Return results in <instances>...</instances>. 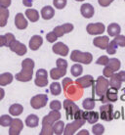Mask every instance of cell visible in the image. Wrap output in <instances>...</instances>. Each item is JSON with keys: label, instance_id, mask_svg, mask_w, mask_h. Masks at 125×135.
I'll return each mask as SVG.
<instances>
[{"label": "cell", "instance_id": "6da1fadb", "mask_svg": "<svg viewBox=\"0 0 125 135\" xmlns=\"http://www.w3.org/2000/svg\"><path fill=\"white\" fill-rule=\"evenodd\" d=\"M34 61L31 58H27L22 62V71L18 73L15 75L16 80L21 82H28L31 80L33 75V69H34Z\"/></svg>", "mask_w": 125, "mask_h": 135}, {"label": "cell", "instance_id": "7a4b0ae2", "mask_svg": "<svg viewBox=\"0 0 125 135\" xmlns=\"http://www.w3.org/2000/svg\"><path fill=\"white\" fill-rule=\"evenodd\" d=\"M61 118V113L60 111L52 110V111L45 115L42 119V129L39 133L40 135H52L53 134V124L55 122H57Z\"/></svg>", "mask_w": 125, "mask_h": 135}, {"label": "cell", "instance_id": "3957f363", "mask_svg": "<svg viewBox=\"0 0 125 135\" xmlns=\"http://www.w3.org/2000/svg\"><path fill=\"white\" fill-rule=\"evenodd\" d=\"M64 91L66 96L68 97V99L72 100V101H77V100L81 98L82 95H83V88L80 87L75 82L71 83Z\"/></svg>", "mask_w": 125, "mask_h": 135}, {"label": "cell", "instance_id": "277c9868", "mask_svg": "<svg viewBox=\"0 0 125 135\" xmlns=\"http://www.w3.org/2000/svg\"><path fill=\"white\" fill-rule=\"evenodd\" d=\"M71 60L79 64L89 65L93 61V56L89 52H81L79 50H73L71 54Z\"/></svg>", "mask_w": 125, "mask_h": 135}, {"label": "cell", "instance_id": "5b68a950", "mask_svg": "<svg viewBox=\"0 0 125 135\" xmlns=\"http://www.w3.org/2000/svg\"><path fill=\"white\" fill-rule=\"evenodd\" d=\"M93 87L95 90V94L98 95L99 97H101L105 94L109 87V80L108 78H106L105 76H99L93 84Z\"/></svg>", "mask_w": 125, "mask_h": 135}, {"label": "cell", "instance_id": "8992f818", "mask_svg": "<svg viewBox=\"0 0 125 135\" xmlns=\"http://www.w3.org/2000/svg\"><path fill=\"white\" fill-rule=\"evenodd\" d=\"M48 102V96L46 94H38L31 99V106L34 110L44 108Z\"/></svg>", "mask_w": 125, "mask_h": 135}, {"label": "cell", "instance_id": "52a82bcc", "mask_svg": "<svg viewBox=\"0 0 125 135\" xmlns=\"http://www.w3.org/2000/svg\"><path fill=\"white\" fill-rule=\"evenodd\" d=\"M100 118L105 122H111L113 119V106L106 103L100 107Z\"/></svg>", "mask_w": 125, "mask_h": 135}, {"label": "cell", "instance_id": "ba28073f", "mask_svg": "<svg viewBox=\"0 0 125 135\" xmlns=\"http://www.w3.org/2000/svg\"><path fill=\"white\" fill-rule=\"evenodd\" d=\"M34 83L38 87H45L48 84V73L44 69H39L36 71Z\"/></svg>", "mask_w": 125, "mask_h": 135}, {"label": "cell", "instance_id": "9c48e42d", "mask_svg": "<svg viewBox=\"0 0 125 135\" xmlns=\"http://www.w3.org/2000/svg\"><path fill=\"white\" fill-rule=\"evenodd\" d=\"M85 122H86V120H84V119H74V122H71V123L67 124V126L64 127V134L73 135L78 129L81 128L82 126L84 125Z\"/></svg>", "mask_w": 125, "mask_h": 135}, {"label": "cell", "instance_id": "30bf717a", "mask_svg": "<svg viewBox=\"0 0 125 135\" xmlns=\"http://www.w3.org/2000/svg\"><path fill=\"white\" fill-rule=\"evenodd\" d=\"M63 107H64V111H66L67 118H73L74 114L77 112L78 109H79L77 105L74 103V101L69 100V99L64 100V103H63Z\"/></svg>", "mask_w": 125, "mask_h": 135}, {"label": "cell", "instance_id": "8fae6325", "mask_svg": "<svg viewBox=\"0 0 125 135\" xmlns=\"http://www.w3.org/2000/svg\"><path fill=\"white\" fill-rule=\"evenodd\" d=\"M8 47L10 48V50L12 51V52L16 53V54L19 55V56H24V55L27 54V46H26L24 43H22L21 41L16 40V39L14 41H12Z\"/></svg>", "mask_w": 125, "mask_h": 135}, {"label": "cell", "instance_id": "7c38bea8", "mask_svg": "<svg viewBox=\"0 0 125 135\" xmlns=\"http://www.w3.org/2000/svg\"><path fill=\"white\" fill-rule=\"evenodd\" d=\"M9 127V135H19L24 128V122L20 118H12Z\"/></svg>", "mask_w": 125, "mask_h": 135}, {"label": "cell", "instance_id": "4fadbf2b", "mask_svg": "<svg viewBox=\"0 0 125 135\" xmlns=\"http://www.w3.org/2000/svg\"><path fill=\"white\" fill-rule=\"evenodd\" d=\"M118 99V94H117V90H114L112 88H109L107 90L105 94L100 97V101L102 103H109V102H116Z\"/></svg>", "mask_w": 125, "mask_h": 135}, {"label": "cell", "instance_id": "5bb4252c", "mask_svg": "<svg viewBox=\"0 0 125 135\" xmlns=\"http://www.w3.org/2000/svg\"><path fill=\"white\" fill-rule=\"evenodd\" d=\"M106 30V27L102 23H95V24H89L86 27V31L91 35H98L102 34Z\"/></svg>", "mask_w": 125, "mask_h": 135}, {"label": "cell", "instance_id": "9a60e30c", "mask_svg": "<svg viewBox=\"0 0 125 135\" xmlns=\"http://www.w3.org/2000/svg\"><path fill=\"white\" fill-rule=\"evenodd\" d=\"M73 28H74V27H73L72 24H64L62 25V26H58V27H55L54 30H53V32L59 38V37L64 36L66 33L71 32V31H73Z\"/></svg>", "mask_w": 125, "mask_h": 135}, {"label": "cell", "instance_id": "2e32d148", "mask_svg": "<svg viewBox=\"0 0 125 135\" xmlns=\"http://www.w3.org/2000/svg\"><path fill=\"white\" fill-rule=\"evenodd\" d=\"M75 83L84 89V88H88V87L93 86V84L95 83V80L92 75L87 74V75H84V76H82V78H78L77 79L75 80Z\"/></svg>", "mask_w": 125, "mask_h": 135}, {"label": "cell", "instance_id": "e0dca14e", "mask_svg": "<svg viewBox=\"0 0 125 135\" xmlns=\"http://www.w3.org/2000/svg\"><path fill=\"white\" fill-rule=\"evenodd\" d=\"M52 51L54 52L55 54L63 56V57H66V56H68L69 49H68V46L64 43H63V42H57V43H55L54 45H53Z\"/></svg>", "mask_w": 125, "mask_h": 135}, {"label": "cell", "instance_id": "ac0fdd59", "mask_svg": "<svg viewBox=\"0 0 125 135\" xmlns=\"http://www.w3.org/2000/svg\"><path fill=\"white\" fill-rule=\"evenodd\" d=\"M15 26L17 27L18 30H26L28 26V22L26 19V17L24 16L23 13H18L15 17Z\"/></svg>", "mask_w": 125, "mask_h": 135}, {"label": "cell", "instance_id": "d6986e66", "mask_svg": "<svg viewBox=\"0 0 125 135\" xmlns=\"http://www.w3.org/2000/svg\"><path fill=\"white\" fill-rule=\"evenodd\" d=\"M108 42H109V38H108V36H106V35L96 37V38H94V40H93L94 46L100 48L102 50H106V49H107V47H108Z\"/></svg>", "mask_w": 125, "mask_h": 135}, {"label": "cell", "instance_id": "ffe728a7", "mask_svg": "<svg viewBox=\"0 0 125 135\" xmlns=\"http://www.w3.org/2000/svg\"><path fill=\"white\" fill-rule=\"evenodd\" d=\"M80 12H81V15L84 18L90 19L94 16L95 9L90 3H84L82 4L81 7H80Z\"/></svg>", "mask_w": 125, "mask_h": 135}, {"label": "cell", "instance_id": "44dd1931", "mask_svg": "<svg viewBox=\"0 0 125 135\" xmlns=\"http://www.w3.org/2000/svg\"><path fill=\"white\" fill-rule=\"evenodd\" d=\"M43 38L40 35H33L29 40V48L32 51H36L42 46Z\"/></svg>", "mask_w": 125, "mask_h": 135}, {"label": "cell", "instance_id": "7402d4cb", "mask_svg": "<svg viewBox=\"0 0 125 135\" xmlns=\"http://www.w3.org/2000/svg\"><path fill=\"white\" fill-rule=\"evenodd\" d=\"M66 74H67V69H63V68L60 67L54 68V69H52L50 71V76L54 80L60 79L61 78L64 76Z\"/></svg>", "mask_w": 125, "mask_h": 135}, {"label": "cell", "instance_id": "603a6c76", "mask_svg": "<svg viewBox=\"0 0 125 135\" xmlns=\"http://www.w3.org/2000/svg\"><path fill=\"white\" fill-rule=\"evenodd\" d=\"M9 10L8 8L0 6V27H6L7 23H8V19H9Z\"/></svg>", "mask_w": 125, "mask_h": 135}, {"label": "cell", "instance_id": "cb8c5ba5", "mask_svg": "<svg viewBox=\"0 0 125 135\" xmlns=\"http://www.w3.org/2000/svg\"><path fill=\"white\" fill-rule=\"evenodd\" d=\"M55 16V10L53 7L45 6L41 9V17L44 20H51Z\"/></svg>", "mask_w": 125, "mask_h": 135}, {"label": "cell", "instance_id": "d4e9b609", "mask_svg": "<svg viewBox=\"0 0 125 135\" xmlns=\"http://www.w3.org/2000/svg\"><path fill=\"white\" fill-rule=\"evenodd\" d=\"M14 75L11 73H3L0 74V86H6L13 82Z\"/></svg>", "mask_w": 125, "mask_h": 135}, {"label": "cell", "instance_id": "484cf974", "mask_svg": "<svg viewBox=\"0 0 125 135\" xmlns=\"http://www.w3.org/2000/svg\"><path fill=\"white\" fill-rule=\"evenodd\" d=\"M39 124V118L36 115L31 114L26 118V125L27 127H31V128H34Z\"/></svg>", "mask_w": 125, "mask_h": 135}, {"label": "cell", "instance_id": "4316f807", "mask_svg": "<svg viewBox=\"0 0 125 135\" xmlns=\"http://www.w3.org/2000/svg\"><path fill=\"white\" fill-rule=\"evenodd\" d=\"M23 112H24V107L21 104H17V103L11 105L9 108V114L13 117H19L23 114Z\"/></svg>", "mask_w": 125, "mask_h": 135}, {"label": "cell", "instance_id": "83f0119b", "mask_svg": "<svg viewBox=\"0 0 125 135\" xmlns=\"http://www.w3.org/2000/svg\"><path fill=\"white\" fill-rule=\"evenodd\" d=\"M99 118H100V115H99L98 112H95V111H90L86 112V115H85V119L87 120L89 123H91V124H94L96 122L99 120Z\"/></svg>", "mask_w": 125, "mask_h": 135}, {"label": "cell", "instance_id": "f1b7e54d", "mask_svg": "<svg viewBox=\"0 0 125 135\" xmlns=\"http://www.w3.org/2000/svg\"><path fill=\"white\" fill-rule=\"evenodd\" d=\"M26 16H27V18L31 21V23H36L39 20V13H38V11L35 10V9H32V8L27 9Z\"/></svg>", "mask_w": 125, "mask_h": 135}, {"label": "cell", "instance_id": "f546056e", "mask_svg": "<svg viewBox=\"0 0 125 135\" xmlns=\"http://www.w3.org/2000/svg\"><path fill=\"white\" fill-rule=\"evenodd\" d=\"M120 31H121V27L116 23L109 24V26L108 27V33L109 36H116V35L120 34Z\"/></svg>", "mask_w": 125, "mask_h": 135}, {"label": "cell", "instance_id": "4dcf8cb0", "mask_svg": "<svg viewBox=\"0 0 125 135\" xmlns=\"http://www.w3.org/2000/svg\"><path fill=\"white\" fill-rule=\"evenodd\" d=\"M109 78H111V79H109V87L118 91L119 89L121 88V83H122L121 80H120V79L116 76V74H112Z\"/></svg>", "mask_w": 125, "mask_h": 135}, {"label": "cell", "instance_id": "1f68e13d", "mask_svg": "<svg viewBox=\"0 0 125 135\" xmlns=\"http://www.w3.org/2000/svg\"><path fill=\"white\" fill-rule=\"evenodd\" d=\"M64 122H62V120L59 119V120L54 122V124H53V134L61 135L64 133Z\"/></svg>", "mask_w": 125, "mask_h": 135}, {"label": "cell", "instance_id": "d6a6232c", "mask_svg": "<svg viewBox=\"0 0 125 135\" xmlns=\"http://www.w3.org/2000/svg\"><path fill=\"white\" fill-rule=\"evenodd\" d=\"M108 66L115 73V71H117L119 69H120L121 63H120V61H119L117 58H112V59L108 60Z\"/></svg>", "mask_w": 125, "mask_h": 135}, {"label": "cell", "instance_id": "836d02e7", "mask_svg": "<svg viewBox=\"0 0 125 135\" xmlns=\"http://www.w3.org/2000/svg\"><path fill=\"white\" fill-rule=\"evenodd\" d=\"M71 73L73 76L78 78V76H80L82 74V73H83V68H82V66L79 64V63H76V64H74L71 67Z\"/></svg>", "mask_w": 125, "mask_h": 135}, {"label": "cell", "instance_id": "e575fe53", "mask_svg": "<svg viewBox=\"0 0 125 135\" xmlns=\"http://www.w3.org/2000/svg\"><path fill=\"white\" fill-rule=\"evenodd\" d=\"M82 107L85 111L93 110L95 107V99L94 98H86L82 102Z\"/></svg>", "mask_w": 125, "mask_h": 135}, {"label": "cell", "instance_id": "d590c367", "mask_svg": "<svg viewBox=\"0 0 125 135\" xmlns=\"http://www.w3.org/2000/svg\"><path fill=\"white\" fill-rule=\"evenodd\" d=\"M50 92L55 96H58V95L61 94L62 92V86L59 82H53L52 84L50 85Z\"/></svg>", "mask_w": 125, "mask_h": 135}, {"label": "cell", "instance_id": "8d00e7d4", "mask_svg": "<svg viewBox=\"0 0 125 135\" xmlns=\"http://www.w3.org/2000/svg\"><path fill=\"white\" fill-rule=\"evenodd\" d=\"M12 118L9 115H3L0 117V125L3 127H8L11 124Z\"/></svg>", "mask_w": 125, "mask_h": 135}, {"label": "cell", "instance_id": "74e56055", "mask_svg": "<svg viewBox=\"0 0 125 135\" xmlns=\"http://www.w3.org/2000/svg\"><path fill=\"white\" fill-rule=\"evenodd\" d=\"M117 47H118V45L116 44V42H115L114 40H112V41H111V42H108V45L106 50L108 52V54L113 55V54H115V52L117 50Z\"/></svg>", "mask_w": 125, "mask_h": 135}, {"label": "cell", "instance_id": "f35d334b", "mask_svg": "<svg viewBox=\"0 0 125 135\" xmlns=\"http://www.w3.org/2000/svg\"><path fill=\"white\" fill-rule=\"evenodd\" d=\"M92 132L94 135H102L104 134L105 132V127L103 124H95L93 127H92Z\"/></svg>", "mask_w": 125, "mask_h": 135}, {"label": "cell", "instance_id": "ab89813d", "mask_svg": "<svg viewBox=\"0 0 125 135\" xmlns=\"http://www.w3.org/2000/svg\"><path fill=\"white\" fill-rule=\"evenodd\" d=\"M67 3H68V0H53L55 8H57L59 10L64 9V7L67 6Z\"/></svg>", "mask_w": 125, "mask_h": 135}, {"label": "cell", "instance_id": "60d3db41", "mask_svg": "<svg viewBox=\"0 0 125 135\" xmlns=\"http://www.w3.org/2000/svg\"><path fill=\"white\" fill-rule=\"evenodd\" d=\"M115 38L113 39V40L116 42V44L118 45V46H120V47H125V36L124 35H120V34H118V35H116V36H114Z\"/></svg>", "mask_w": 125, "mask_h": 135}, {"label": "cell", "instance_id": "b9f144b4", "mask_svg": "<svg viewBox=\"0 0 125 135\" xmlns=\"http://www.w3.org/2000/svg\"><path fill=\"white\" fill-rule=\"evenodd\" d=\"M85 115H86V111H83V110H80V109H78L77 112L74 114L73 115V118L74 119H85Z\"/></svg>", "mask_w": 125, "mask_h": 135}, {"label": "cell", "instance_id": "7bdbcfd3", "mask_svg": "<svg viewBox=\"0 0 125 135\" xmlns=\"http://www.w3.org/2000/svg\"><path fill=\"white\" fill-rule=\"evenodd\" d=\"M50 109L51 110H56V111H60L62 109V103L59 100H54L50 103Z\"/></svg>", "mask_w": 125, "mask_h": 135}, {"label": "cell", "instance_id": "ee69618b", "mask_svg": "<svg viewBox=\"0 0 125 135\" xmlns=\"http://www.w3.org/2000/svg\"><path fill=\"white\" fill-rule=\"evenodd\" d=\"M108 56H106V55H104V56H101V57L99 58L98 60H97V62H96V64L97 65H103V66H107L108 63Z\"/></svg>", "mask_w": 125, "mask_h": 135}, {"label": "cell", "instance_id": "f6af8a7d", "mask_svg": "<svg viewBox=\"0 0 125 135\" xmlns=\"http://www.w3.org/2000/svg\"><path fill=\"white\" fill-rule=\"evenodd\" d=\"M113 74H114V71H112V69L107 65V66L105 67V69H104V71H103V74H104V76H105V78H111Z\"/></svg>", "mask_w": 125, "mask_h": 135}, {"label": "cell", "instance_id": "bcb514c9", "mask_svg": "<svg viewBox=\"0 0 125 135\" xmlns=\"http://www.w3.org/2000/svg\"><path fill=\"white\" fill-rule=\"evenodd\" d=\"M46 39H47L48 42H50V43H54L55 41L58 39V37H57V35L53 32V31H51V32L47 33V35H46Z\"/></svg>", "mask_w": 125, "mask_h": 135}, {"label": "cell", "instance_id": "7dc6e473", "mask_svg": "<svg viewBox=\"0 0 125 135\" xmlns=\"http://www.w3.org/2000/svg\"><path fill=\"white\" fill-rule=\"evenodd\" d=\"M5 37H6V40H7V47L9 46L11 44V42L12 41H14L16 38H15V35H14L13 33H11V32H7L6 34H5Z\"/></svg>", "mask_w": 125, "mask_h": 135}, {"label": "cell", "instance_id": "c3c4849f", "mask_svg": "<svg viewBox=\"0 0 125 135\" xmlns=\"http://www.w3.org/2000/svg\"><path fill=\"white\" fill-rule=\"evenodd\" d=\"M114 0H98V3L102 7H108L113 2Z\"/></svg>", "mask_w": 125, "mask_h": 135}, {"label": "cell", "instance_id": "681fc988", "mask_svg": "<svg viewBox=\"0 0 125 135\" xmlns=\"http://www.w3.org/2000/svg\"><path fill=\"white\" fill-rule=\"evenodd\" d=\"M72 82H73V81H72V79H71V78H64V79H63V83H62V84H63V89L64 90V89L68 87L71 83H72Z\"/></svg>", "mask_w": 125, "mask_h": 135}, {"label": "cell", "instance_id": "f907efd6", "mask_svg": "<svg viewBox=\"0 0 125 135\" xmlns=\"http://www.w3.org/2000/svg\"><path fill=\"white\" fill-rule=\"evenodd\" d=\"M11 3H12V0H0V6L8 8L10 7Z\"/></svg>", "mask_w": 125, "mask_h": 135}, {"label": "cell", "instance_id": "816d5d0a", "mask_svg": "<svg viewBox=\"0 0 125 135\" xmlns=\"http://www.w3.org/2000/svg\"><path fill=\"white\" fill-rule=\"evenodd\" d=\"M116 74V76L121 80V82H125V71H119V73H117Z\"/></svg>", "mask_w": 125, "mask_h": 135}, {"label": "cell", "instance_id": "f5cc1de1", "mask_svg": "<svg viewBox=\"0 0 125 135\" xmlns=\"http://www.w3.org/2000/svg\"><path fill=\"white\" fill-rule=\"evenodd\" d=\"M7 45V40L5 35H0V47H4Z\"/></svg>", "mask_w": 125, "mask_h": 135}, {"label": "cell", "instance_id": "db71d44e", "mask_svg": "<svg viewBox=\"0 0 125 135\" xmlns=\"http://www.w3.org/2000/svg\"><path fill=\"white\" fill-rule=\"evenodd\" d=\"M23 4L26 7H32L33 0H23Z\"/></svg>", "mask_w": 125, "mask_h": 135}, {"label": "cell", "instance_id": "11a10c76", "mask_svg": "<svg viewBox=\"0 0 125 135\" xmlns=\"http://www.w3.org/2000/svg\"><path fill=\"white\" fill-rule=\"evenodd\" d=\"M4 97H5V90H4L3 88L0 87V101L3 100Z\"/></svg>", "mask_w": 125, "mask_h": 135}, {"label": "cell", "instance_id": "9f6ffc18", "mask_svg": "<svg viewBox=\"0 0 125 135\" xmlns=\"http://www.w3.org/2000/svg\"><path fill=\"white\" fill-rule=\"evenodd\" d=\"M78 135H89V132L87 130H81L80 132H78Z\"/></svg>", "mask_w": 125, "mask_h": 135}, {"label": "cell", "instance_id": "6f0895ef", "mask_svg": "<svg viewBox=\"0 0 125 135\" xmlns=\"http://www.w3.org/2000/svg\"><path fill=\"white\" fill-rule=\"evenodd\" d=\"M121 100L122 101H125V88L123 89V95L121 96Z\"/></svg>", "mask_w": 125, "mask_h": 135}, {"label": "cell", "instance_id": "680465c9", "mask_svg": "<svg viewBox=\"0 0 125 135\" xmlns=\"http://www.w3.org/2000/svg\"><path fill=\"white\" fill-rule=\"evenodd\" d=\"M75 1H79V2H81V1H84V0H75Z\"/></svg>", "mask_w": 125, "mask_h": 135}, {"label": "cell", "instance_id": "91938a15", "mask_svg": "<svg viewBox=\"0 0 125 135\" xmlns=\"http://www.w3.org/2000/svg\"><path fill=\"white\" fill-rule=\"evenodd\" d=\"M124 1H125V0H124Z\"/></svg>", "mask_w": 125, "mask_h": 135}]
</instances>
